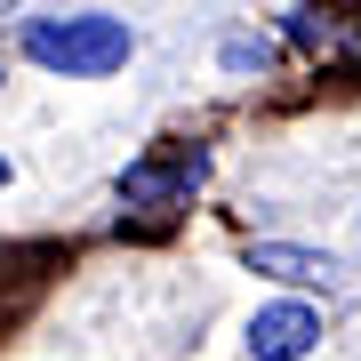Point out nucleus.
<instances>
[{
	"label": "nucleus",
	"instance_id": "obj_1",
	"mask_svg": "<svg viewBox=\"0 0 361 361\" xmlns=\"http://www.w3.org/2000/svg\"><path fill=\"white\" fill-rule=\"evenodd\" d=\"M25 56L40 73H65V80H104L137 56V32L104 8H80V16H40L25 25Z\"/></svg>",
	"mask_w": 361,
	"mask_h": 361
},
{
	"label": "nucleus",
	"instance_id": "obj_2",
	"mask_svg": "<svg viewBox=\"0 0 361 361\" xmlns=\"http://www.w3.org/2000/svg\"><path fill=\"white\" fill-rule=\"evenodd\" d=\"M201 177H209V161L201 153H145L121 169V201L129 209H153V217H169V209H185L201 193Z\"/></svg>",
	"mask_w": 361,
	"mask_h": 361
},
{
	"label": "nucleus",
	"instance_id": "obj_3",
	"mask_svg": "<svg viewBox=\"0 0 361 361\" xmlns=\"http://www.w3.org/2000/svg\"><path fill=\"white\" fill-rule=\"evenodd\" d=\"M322 345V313L313 305H257L249 313V353L257 361H305Z\"/></svg>",
	"mask_w": 361,
	"mask_h": 361
},
{
	"label": "nucleus",
	"instance_id": "obj_4",
	"mask_svg": "<svg viewBox=\"0 0 361 361\" xmlns=\"http://www.w3.org/2000/svg\"><path fill=\"white\" fill-rule=\"evenodd\" d=\"M241 257H249V273H273V281H305V289H329V281H337V257H329V249H297V241H249Z\"/></svg>",
	"mask_w": 361,
	"mask_h": 361
},
{
	"label": "nucleus",
	"instance_id": "obj_5",
	"mask_svg": "<svg viewBox=\"0 0 361 361\" xmlns=\"http://www.w3.org/2000/svg\"><path fill=\"white\" fill-rule=\"evenodd\" d=\"M273 65V40H225V73H265Z\"/></svg>",
	"mask_w": 361,
	"mask_h": 361
},
{
	"label": "nucleus",
	"instance_id": "obj_6",
	"mask_svg": "<svg viewBox=\"0 0 361 361\" xmlns=\"http://www.w3.org/2000/svg\"><path fill=\"white\" fill-rule=\"evenodd\" d=\"M8 177H16V169H8V161H0V185H8Z\"/></svg>",
	"mask_w": 361,
	"mask_h": 361
}]
</instances>
